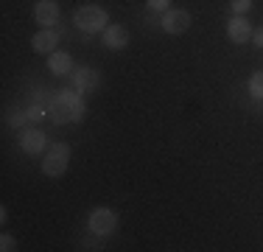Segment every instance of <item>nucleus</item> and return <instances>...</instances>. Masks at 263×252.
Returning <instances> with one entry per match:
<instances>
[{
  "label": "nucleus",
  "instance_id": "nucleus-1",
  "mask_svg": "<svg viewBox=\"0 0 263 252\" xmlns=\"http://www.w3.org/2000/svg\"><path fill=\"white\" fill-rule=\"evenodd\" d=\"M51 118L53 123H81L87 115V104H84V96L76 90V87H70V90H62L56 93L53 104H51Z\"/></svg>",
  "mask_w": 263,
  "mask_h": 252
},
{
  "label": "nucleus",
  "instance_id": "nucleus-2",
  "mask_svg": "<svg viewBox=\"0 0 263 252\" xmlns=\"http://www.w3.org/2000/svg\"><path fill=\"white\" fill-rule=\"evenodd\" d=\"M73 23L79 25L84 34H98V31H106V23H109V14H106L104 6H81L73 17Z\"/></svg>",
  "mask_w": 263,
  "mask_h": 252
},
{
  "label": "nucleus",
  "instance_id": "nucleus-3",
  "mask_svg": "<svg viewBox=\"0 0 263 252\" xmlns=\"http://www.w3.org/2000/svg\"><path fill=\"white\" fill-rule=\"evenodd\" d=\"M67 163H70V146L67 143H53V146H48L45 157H42V174L62 176L67 171Z\"/></svg>",
  "mask_w": 263,
  "mask_h": 252
},
{
  "label": "nucleus",
  "instance_id": "nucleus-4",
  "mask_svg": "<svg viewBox=\"0 0 263 252\" xmlns=\"http://www.w3.org/2000/svg\"><path fill=\"white\" fill-rule=\"evenodd\" d=\"M87 224H90V230L96 232V236H109L118 227V216L109 207H96V210L90 213V219H87Z\"/></svg>",
  "mask_w": 263,
  "mask_h": 252
},
{
  "label": "nucleus",
  "instance_id": "nucleus-5",
  "mask_svg": "<svg viewBox=\"0 0 263 252\" xmlns=\"http://www.w3.org/2000/svg\"><path fill=\"white\" fill-rule=\"evenodd\" d=\"M160 25L165 34H185L191 28V14L185 9H168V11H162Z\"/></svg>",
  "mask_w": 263,
  "mask_h": 252
},
{
  "label": "nucleus",
  "instance_id": "nucleus-6",
  "mask_svg": "<svg viewBox=\"0 0 263 252\" xmlns=\"http://www.w3.org/2000/svg\"><path fill=\"white\" fill-rule=\"evenodd\" d=\"M98 81H101V76H98L96 67H79V70H73V87L84 96V93H92L98 90Z\"/></svg>",
  "mask_w": 263,
  "mask_h": 252
},
{
  "label": "nucleus",
  "instance_id": "nucleus-7",
  "mask_svg": "<svg viewBox=\"0 0 263 252\" xmlns=\"http://www.w3.org/2000/svg\"><path fill=\"white\" fill-rule=\"evenodd\" d=\"M34 17L42 28H53V25L59 23V3H56V0H40V3L34 6Z\"/></svg>",
  "mask_w": 263,
  "mask_h": 252
},
{
  "label": "nucleus",
  "instance_id": "nucleus-8",
  "mask_svg": "<svg viewBox=\"0 0 263 252\" xmlns=\"http://www.w3.org/2000/svg\"><path fill=\"white\" fill-rule=\"evenodd\" d=\"M20 149L26 154H42V151H48V140L40 129H23L20 132Z\"/></svg>",
  "mask_w": 263,
  "mask_h": 252
},
{
  "label": "nucleus",
  "instance_id": "nucleus-9",
  "mask_svg": "<svg viewBox=\"0 0 263 252\" xmlns=\"http://www.w3.org/2000/svg\"><path fill=\"white\" fill-rule=\"evenodd\" d=\"M56 45H59V31L56 28H40L34 34V40H31V48L36 53H53Z\"/></svg>",
  "mask_w": 263,
  "mask_h": 252
},
{
  "label": "nucleus",
  "instance_id": "nucleus-10",
  "mask_svg": "<svg viewBox=\"0 0 263 252\" xmlns=\"http://www.w3.org/2000/svg\"><path fill=\"white\" fill-rule=\"evenodd\" d=\"M227 37L233 42H238V45H243L247 40H252V23H249L243 14H235L233 20L227 23Z\"/></svg>",
  "mask_w": 263,
  "mask_h": 252
},
{
  "label": "nucleus",
  "instance_id": "nucleus-11",
  "mask_svg": "<svg viewBox=\"0 0 263 252\" xmlns=\"http://www.w3.org/2000/svg\"><path fill=\"white\" fill-rule=\"evenodd\" d=\"M129 28H123V25H106V31H104V45L109 48V50H123L129 45Z\"/></svg>",
  "mask_w": 263,
  "mask_h": 252
},
{
  "label": "nucleus",
  "instance_id": "nucleus-12",
  "mask_svg": "<svg viewBox=\"0 0 263 252\" xmlns=\"http://www.w3.org/2000/svg\"><path fill=\"white\" fill-rule=\"evenodd\" d=\"M51 59H48V67H51V73L56 76H65V73H70V67H73V56L67 53V50H53V53H48Z\"/></svg>",
  "mask_w": 263,
  "mask_h": 252
},
{
  "label": "nucleus",
  "instance_id": "nucleus-13",
  "mask_svg": "<svg viewBox=\"0 0 263 252\" xmlns=\"http://www.w3.org/2000/svg\"><path fill=\"white\" fill-rule=\"evenodd\" d=\"M249 96H252V98H263V70L249 76Z\"/></svg>",
  "mask_w": 263,
  "mask_h": 252
},
{
  "label": "nucleus",
  "instance_id": "nucleus-14",
  "mask_svg": "<svg viewBox=\"0 0 263 252\" xmlns=\"http://www.w3.org/2000/svg\"><path fill=\"white\" fill-rule=\"evenodd\" d=\"M28 121H31L28 112H14V115H9V123H11V126H26Z\"/></svg>",
  "mask_w": 263,
  "mask_h": 252
},
{
  "label": "nucleus",
  "instance_id": "nucleus-15",
  "mask_svg": "<svg viewBox=\"0 0 263 252\" xmlns=\"http://www.w3.org/2000/svg\"><path fill=\"white\" fill-rule=\"evenodd\" d=\"M252 9V0H233V11L235 14H247Z\"/></svg>",
  "mask_w": 263,
  "mask_h": 252
},
{
  "label": "nucleus",
  "instance_id": "nucleus-16",
  "mask_svg": "<svg viewBox=\"0 0 263 252\" xmlns=\"http://www.w3.org/2000/svg\"><path fill=\"white\" fill-rule=\"evenodd\" d=\"M152 11H168L171 9V0H146Z\"/></svg>",
  "mask_w": 263,
  "mask_h": 252
},
{
  "label": "nucleus",
  "instance_id": "nucleus-17",
  "mask_svg": "<svg viewBox=\"0 0 263 252\" xmlns=\"http://www.w3.org/2000/svg\"><path fill=\"white\" fill-rule=\"evenodd\" d=\"M28 118H31V121H42V118H45V106H42V104H34V106L28 110Z\"/></svg>",
  "mask_w": 263,
  "mask_h": 252
},
{
  "label": "nucleus",
  "instance_id": "nucleus-18",
  "mask_svg": "<svg viewBox=\"0 0 263 252\" xmlns=\"http://www.w3.org/2000/svg\"><path fill=\"white\" fill-rule=\"evenodd\" d=\"M0 249H3V252H14L17 249V241L11 236H3V238H0Z\"/></svg>",
  "mask_w": 263,
  "mask_h": 252
},
{
  "label": "nucleus",
  "instance_id": "nucleus-19",
  "mask_svg": "<svg viewBox=\"0 0 263 252\" xmlns=\"http://www.w3.org/2000/svg\"><path fill=\"white\" fill-rule=\"evenodd\" d=\"M252 42L258 48H263V28H258V31H252Z\"/></svg>",
  "mask_w": 263,
  "mask_h": 252
}]
</instances>
